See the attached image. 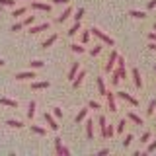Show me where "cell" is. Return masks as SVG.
I'll list each match as a JSON object with an SVG mask.
<instances>
[{
	"instance_id": "26",
	"label": "cell",
	"mask_w": 156,
	"mask_h": 156,
	"mask_svg": "<svg viewBox=\"0 0 156 156\" xmlns=\"http://www.w3.org/2000/svg\"><path fill=\"white\" fill-rule=\"evenodd\" d=\"M113 133H115V127H113V125H107V127H105V133H104V139H111V136H113Z\"/></svg>"
},
{
	"instance_id": "10",
	"label": "cell",
	"mask_w": 156,
	"mask_h": 156,
	"mask_svg": "<svg viewBox=\"0 0 156 156\" xmlns=\"http://www.w3.org/2000/svg\"><path fill=\"white\" fill-rule=\"evenodd\" d=\"M33 10H41V12H51V4H43V2H31Z\"/></svg>"
},
{
	"instance_id": "52",
	"label": "cell",
	"mask_w": 156,
	"mask_h": 156,
	"mask_svg": "<svg viewBox=\"0 0 156 156\" xmlns=\"http://www.w3.org/2000/svg\"><path fill=\"white\" fill-rule=\"evenodd\" d=\"M154 70H156V66H154Z\"/></svg>"
},
{
	"instance_id": "36",
	"label": "cell",
	"mask_w": 156,
	"mask_h": 156,
	"mask_svg": "<svg viewBox=\"0 0 156 156\" xmlns=\"http://www.w3.org/2000/svg\"><path fill=\"white\" fill-rule=\"evenodd\" d=\"M100 53H101V45H96V47H92V49H90V55H92V57L100 55Z\"/></svg>"
},
{
	"instance_id": "6",
	"label": "cell",
	"mask_w": 156,
	"mask_h": 156,
	"mask_svg": "<svg viewBox=\"0 0 156 156\" xmlns=\"http://www.w3.org/2000/svg\"><path fill=\"white\" fill-rule=\"evenodd\" d=\"M86 136H88V140H94V121L92 119L86 121Z\"/></svg>"
},
{
	"instance_id": "19",
	"label": "cell",
	"mask_w": 156,
	"mask_h": 156,
	"mask_svg": "<svg viewBox=\"0 0 156 156\" xmlns=\"http://www.w3.org/2000/svg\"><path fill=\"white\" fill-rule=\"evenodd\" d=\"M129 16H131V18H136V20H144V18H146V14H144V12H140V10H131Z\"/></svg>"
},
{
	"instance_id": "9",
	"label": "cell",
	"mask_w": 156,
	"mask_h": 156,
	"mask_svg": "<svg viewBox=\"0 0 156 156\" xmlns=\"http://www.w3.org/2000/svg\"><path fill=\"white\" fill-rule=\"evenodd\" d=\"M31 78H35V72H33V70L18 72V74H16V80H31Z\"/></svg>"
},
{
	"instance_id": "38",
	"label": "cell",
	"mask_w": 156,
	"mask_h": 156,
	"mask_svg": "<svg viewBox=\"0 0 156 156\" xmlns=\"http://www.w3.org/2000/svg\"><path fill=\"white\" fill-rule=\"evenodd\" d=\"M33 22H35V16H27L23 20V26H33Z\"/></svg>"
},
{
	"instance_id": "39",
	"label": "cell",
	"mask_w": 156,
	"mask_h": 156,
	"mask_svg": "<svg viewBox=\"0 0 156 156\" xmlns=\"http://www.w3.org/2000/svg\"><path fill=\"white\" fill-rule=\"evenodd\" d=\"M14 4H16V0H0V6H10L12 8Z\"/></svg>"
},
{
	"instance_id": "1",
	"label": "cell",
	"mask_w": 156,
	"mask_h": 156,
	"mask_svg": "<svg viewBox=\"0 0 156 156\" xmlns=\"http://www.w3.org/2000/svg\"><path fill=\"white\" fill-rule=\"evenodd\" d=\"M90 31H92V33H94V35H96L98 39H101V41H104V43H105V45H109V47H113V45H115V41H113V39H111L109 35H105V33H104V31H100V29H98V27H92V29H90Z\"/></svg>"
},
{
	"instance_id": "47",
	"label": "cell",
	"mask_w": 156,
	"mask_h": 156,
	"mask_svg": "<svg viewBox=\"0 0 156 156\" xmlns=\"http://www.w3.org/2000/svg\"><path fill=\"white\" fill-rule=\"evenodd\" d=\"M107 152H109V150H107V148H101V150H100V152H98V156H105Z\"/></svg>"
},
{
	"instance_id": "33",
	"label": "cell",
	"mask_w": 156,
	"mask_h": 156,
	"mask_svg": "<svg viewBox=\"0 0 156 156\" xmlns=\"http://www.w3.org/2000/svg\"><path fill=\"white\" fill-rule=\"evenodd\" d=\"M29 66H31V68H43V66H45V62H43V61H31V62H29Z\"/></svg>"
},
{
	"instance_id": "20",
	"label": "cell",
	"mask_w": 156,
	"mask_h": 156,
	"mask_svg": "<svg viewBox=\"0 0 156 156\" xmlns=\"http://www.w3.org/2000/svg\"><path fill=\"white\" fill-rule=\"evenodd\" d=\"M86 115H88V107H84V109H80V111H78V115H76V123H82V121H84L86 119Z\"/></svg>"
},
{
	"instance_id": "34",
	"label": "cell",
	"mask_w": 156,
	"mask_h": 156,
	"mask_svg": "<svg viewBox=\"0 0 156 156\" xmlns=\"http://www.w3.org/2000/svg\"><path fill=\"white\" fill-rule=\"evenodd\" d=\"M82 18H84V8H78L76 14H74V20H76V22H80Z\"/></svg>"
},
{
	"instance_id": "41",
	"label": "cell",
	"mask_w": 156,
	"mask_h": 156,
	"mask_svg": "<svg viewBox=\"0 0 156 156\" xmlns=\"http://www.w3.org/2000/svg\"><path fill=\"white\" fill-rule=\"evenodd\" d=\"M23 27H26V26H23V22H20V23H14V26H12V31H22Z\"/></svg>"
},
{
	"instance_id": "8",
	"label": "cell",
	"mask_w": 156,
	"mask_h": 156,
	"mask_svg": "<svg viewBox=\"0 0 156 156\" xmlns=\"http://www.w3.org/2000/svg\"><path fill=\"white\" fill-rule=\"evenodd\" d=\"M78 70H80V62H72V66H70V70H68V80H74L76 74H78Z\"/></svg>"
},
{
	"instance_id": "16",
	"label": "cell",
	"mask_w": 156,
	"mask_h": 156,
	"mask_svg": "<svg viewBox=\"0 0 156 156\" xmlns=\"http://www.w3.org/2000/svg\"><path fill=\"white\" fill-rule=\"evenodd\" d=\"M0 104L6 105V107H18V101L16 100H10V98H0Z\"/></svg>"
},
{
	"instance_id": "28",
	"label": "cell",
	"mask_w": 156,
	"mask_h": 156,
	"mask_svg": "<svg viewBox=\"0 0 156 156\" xmlns=\"http://www.w3.org/2000/svg\"><path fill=\"white\" fill-rule=\"evenodd\" d=\"M78 31H80V22H76V23H74V26H72L70 29H68V31H66V33H68V35H70V37H72V35H76V33H78Z\"/></svg>"
},
{
	"instance_id": "51",
	"label": "cell",
	"mask_w": 156,
	"mask_h": 156,
	"mask_svg": "<svg viewBox=\"0 0 156 156\" xmlns=\"http://www.w3.org/2000/svg\"><path fill=\"white\" fill-rule=\"evenodd\" d=\"M4 65H6V62H4V61H2V58H0V66H4Z\"/></svg>"
},
{
	"instance_id": "21",
	"label": "cell",
	"mask_w": 156,
	"mask_h": 156,
	"mask_svg": "<svg viewBox=\"0 0 156 156\" xmlns=\"http://www.w3.org/2000/svg\"><path fill=\"white\" fill-rule=\"evenodd\" d=\"M6 125H8V127H12V129H22V127H23L22 121H16V119H8V121H6Z\"/></svg>"
},
{
	"instance_id": "23",
	"label": "cell",
	"mask_w": 156,
	"mask_h": 156,
	"mask_svg": "<svg viewBox=\"0 0 156 156\" xmlns=\"http://www.w3.org/2000/svg\"><path fill=\"white\" fill-rule=\"evenodd\" d=\"M98 123H100V129H101V136H104V133H105V127H107V119L104 115H100L98 117Z\"/></svg>"
},
{
	"instance_id": "46",
	"label": "cell",
	"mask_w": 156,
	"mask_h": 156,
	"mask_svg": "<svg viewBox=\"0 0 156 156\" xmlns=\"http://www.w3.org/2000/svg\"><path fill=\"white\" fill-rule=\"evenodd\" d=\"M146 8H148V10H154V8H156V0H150V2H148V6H146Z\"/></svg>"
},
{
	"instance_id": "50",
	"label": "cell",
	"mask_w": 156,
	"mask_h": 156,
	"mask_svg": "<svg viewBox=\"0 0 156 156\" xmlns=\"http://www.w3.org/2000/svg\"><path fill=\"white\" fill-rule=\"evenodd\" d=\"M148 47H150V49H152V51H156V43H154V41H152V43H150V45H148Z\"/></svg>"
},
{
	"instance_id": "4",
	"label": "cell",
	"mask_w": 156,
	"mask_h": 156,
	"mask_svg": "<svg viewBox=\"0 0 156 156\" xmlns=\"http://www.w3.org/2000/svg\"><path fill=\"white\" fill-rule=\"evenodd\" d=\"M105 98H107V107H109V111H117V104H115V94L113 92H105Z\"/></svg>"
},
{
	"instance_id": "30",
	"label": "cell",
	"mask_w": 156,
	"mask_h": 156,
	"mask_svg": "<svg viewBox=\"0 0 156 156\" xmlns=\"http://www.w3.org/2000/svg\"><path fill=\"white\" fill-rule=\"evenodd\" d=\"M31 131H33V133H35V135H41V136L47 133V131L43 129V127H39V125H31Z\"/></svg>"
},
{
	"instance_id": "15",
	"label": "cell",
	"mask_w": 156,
	"mask_h": 156,
	"mask_svg": "<svg viewBox=\"0 0 156 156\" xmlns=\"http://www.w3.org/2000/svg\"><path fill=\"white\" fill-rule=\"evenodd\" d=\"M57 39H58V35H57V33H53V35H51V37H47V39H45V41H43V43H41V47H43V49H47V47H51V45H53V43H55V41H57Z\"/></svg>"
},
{
	"instance_id": "5",
	"label": "cell",
	"mask_w": 156,
	"mask_h": 156,
	"mask_svg": "<svg viewBox=\"0 0 156 156\" xmlns=\"http://www.w3.org/2000/svg\"><path fill=\"white\" fill-rule=\"evenodd\" d=\"M45 121H47V125L51 127L53 131H58V123H57L55 115H51V113H45Z\"/></svg>"
},
{
	"instance_id": "29",
	"label": "cell",
	"mask_w": 156,
	"mask_h": 156,
	"mask_svg": "<svg viewBox=\"0 0 156 156\" xmlns=\"http://www.w3.org/2000/svg\"><path fill=\"white\" fill-rule=\"evenodd\" d=\"M26 12H27V8H26V6H23V8H16V10L12 12V16H14V18H20V16H23Z\"/></svg>"
},
{
	"instance_id": "24",
	"label": "cell",
	"mask_w": 156,
	"mask_h": 156,
	"mask_svg": "<svg viewBox=\"0 0 156 156\" xmlns=\"http://www.w3.org/2000/svg\"><path fill=\"white\" fill-rule=\"evenodd\" d=\"M119 80H121V72H119V68H117V70H113V74H111V84L117 86Z\"/></svg>"
},
{
	"instance_id": "7",
	"label": "cell",
	"mask_w": 156,
	"mask_h": 156,
	"mask_svg": "<svg viewBox=\"0 0 156 156\" xmlns=\"http://www.w3.org/2000/svg\"><path fill=\"white\" fill-rule=\"evenodd\" d=\"M47 29H49V22H45V23H41V26H31V27H29V33H33V35H35V33L47 31Z\"/></svg>"
},
{
	"instance_id": "27",
	"label": "cell",
	"mask_w": 156,
	"mask_h": 156,
	"mask_svg": "<svg viewBox=\"0 0 156 156\" xmlns=\"http://www.w3.org/2000/svg\"><path fill=\"white\" fill-rule=\"evenodd\" d=\"M55 152L62 156V140L58 139V136H57V139H55Z\"/></svg>"
},
{
	"instance_id": "48",
	"label": "cell",
	"mask_w": 156,
	"mask_h": 156,
	"mask_svg": "<svg viewBox=\"0 0 156 156\" xmlns=\"http://www.w3.org/2000/svg\"><path fill=\"white\" fill-rule=\"evenodd\" d=\"M148 39H150V41H156V33H154V31L148 33Z\"/></svg>"
},
{
	"instance_id": "12",
	"label": "cell",
	"mask_w": 156,
	"mask_h": 156,
	"mask_svg": "<svg viewBox=\"0 0 156 156\" xmlns=\"http://www.w3.org/2000/svg\"><path fill=\"white\" fill-rule=\"evenodd\" d=\"M127 119L133 121L135 125H143V117H139V115L135 113V111H129V113H127Z\"/></svg>"
},
{
	"instance_id": "25",
	"label": "cell",
	"mask_w": 156,
	"mask_h": 156,
	"mask_svg": "<svg viewBox=\"0 0 156 156\" xmlns=\"http://www.w3.org/2000/svg\"><path fill=\"white\" fill-rule=\"evenodd\" d=\"M33 115H35V101H29V105H27V117L29 119H33Z\"/></svg>"
},
{
	"instance_id": "43",
	"label": "cell",
	"mask_w": 156,
	"mask_h": 156,
	"mask_svg": "<svg viewBox=\"0 0 156 156\" xmlns=\"http://www.w3.org/2000/svg\"><path fill=\"white\" fill-rule=\"evenodd\" d=\"M131 143H133V135H127V136H125V140H123V146H129Z\"/></svg>"
},
{
	"instance_id": "40",
	"label": "cell",
	"mask_w": 156,
	"mask_h": 156,
	"mask_svg": "<svg viewBox=\"0 0 156 156\" xmlns=\"http://www.w3.org/2000/svg\"><path fill=\"white\" fill-rule=\"evenodd\" d=\"M53 115H55L57 119H61V117H62V109H61V107H53Z\"/></svg>"
},
{
	"instance_id": "37",
	"label": "cell",
	"mask_w": 156,
	"mask_h": 156,
	"mask_svg": "<svg viewBox=\"0 0 156 156\" xmlns=\"http://www.w3.org/2000/svg\"><path fill=\"white\" fill-rule=\"evenodd\" d=\"M88 107H90V109H101V105L98 104V101H94V100L88 101Z\"/></svg>"
},
{
	"instance_id": "3",
	"label": "cell",
	"mask_w": 156,
	"mask_h": 156,
	"mask_svg": "<svg viewBox=\"0 0 156 156\" xmlns=\"http://www.w3.org/2000/svg\"><path fill=\"white\" fill-rule=\"evenodd\" d=\"M117 51H111V55L109 58H107V65H105V72H113V66H115V62H117Z\"/></svg>"
},
{
	"instance_id": "14",
	"label": "cell",
	"mask_w": 156,
	"mask_h": 156,
	"mask_svg": "<svg viewBox=\"0 0 156 156\" xmlns=\"http://www.w3.org/2000/svg\"><path fill=\"white\" fill-rule=\"evenodd\" d=\"M133 80H135V86H136V88H140V86H143V78H140L139 68H133Z\"/></svg>"
},
{
	"instance_id": "44",
	"label": "cell",
	"mask_w": 156,
	"mask_h": 156,
	"mask_svg": "<svg viewBox=\"0 0 156 156\" xmlns=\"http://www.w3.org/2000/svg\"><path fill=\"white\" fill-rule=\"evenodd\" d=\"M148 139H150V133L146 131V133H143V136H140V143H148Z\"/></svg>"
},
{
	"instance_id": "49",
	"label": "cell",
	"mask_w": 156,
	"mask_h": 156,
	"mask_svg": "<svg viewBox=\"0 0 156 156\" xmlns=\"http://www.w3.org/2000/svg\"><path fill=\"white\" fill-rule=\"evenodd\" d=\"M62 154H65V156H68V154H70V150H68L66 146H62Z\"/></svg>"
},
{
	"instance_id": "45",
	"label": "cell",
	"mask_w": 156,
	"mask_h": 156,
	"mask_svg": "<svg viewBox=\"0 0 156 156\" xmlns=\"http://www.w3.org/2000/svg\"><path fill=\"white\" fill-rule=\"evenodd\" d=\"M70 0H51V4H68Z\"/></svg>"
},
{
	"instance_id": "2",
	"label": "cell",
	"mask_w": 156,
	"mask_h": 156,
	"mask_svg": "<svg viewBox=\"0 0 156 156\" xmlns=\"http://www.w3.org/2000/svg\"><path fill=\"white\" fill-rule=\"evenodd\" d=\"M117 98H119V100H125V101H129V104L131 105H139V100H136V98H133V96H131V94H127V92H117V94H115Z\"/></svg>"
},
{
	"instance_id": "31",
	"label": "cell",
	"mask_w": 156,
	"mask_h": 156,
	"mask_svg": "<svg viewBox=\"0 0 156 156\" xmlns=\"http://www.w3.org/2000/svg\"><path fill=\"white\" fill-rule=\"evenodd\" d=\"M156 111V100H150V104H148V109H146V115H152Z\"/></svg>"
},
{
	"instance_id": "32",
	"label": "cell",
	"mask_w": 156,
	"mask_h": 156,
	"mask_svg": "<svg viewBox=\"0 0 156 156\" xmlns=\"http://www.w3.org/2000/svg\"><path fill=\"white\" fill-rule=\"evenodd\" d=\"M125 125H127V121H125V119H121L119 123H117V127H115V131H117V133L121 135V133H123V131H125Z\"/></svg>"
},
{
	"instance_id": "35",
	"label": "cell",
	"mask_w": 156,
	"mask_h": 156,
	"mask_svg": "<svg viewBox=\"0 0 156 156\" xmlns=\"http://www.w3.org/2000/svg\"><path fill=\"white\" fill-rule=\"evenodd\" d=\"M90 35H92V31H88V29L82 33V45H86V43L90 41Z\"/></svg>"
},
{
	"instance_id": "42",
	"label": "cell",
	"mask_w": 156,
	"mask_h": 156,
	"mask_svg": "<svg viewBox=\"0 0 156 156\" xmlns=\"http://www.w3.org/2000/svg\"><path fill=\"white\" fill-rule=\"evenodd\" d=\"M146 152H148V154H150V152H156V140H152V143L146 146Z\"/></svg>"
},
{
	"instance_id": "22",
	"label": "cell",
	"mask_w": 156,
	"mask_h": 156,
	"mask_svg": "<svg viewBox=\"0 0 156 156\" xmlns=\"http://www.w3.org/2000/svg\"><path fill=\"white\" fill-rule=\"evenodd\" d=\"M96 82H98V92H100L101 96H105V92H107V90H105V82H104V78H98Z\"/></svg>"
},
{
	"instance_id": "17",
	"label": "cell",
	"mask_w": 156,
	"mask_h": 156,
	"mask_svg": "<svg viewBox=\"0 0 156 156\" xmlns=\"http://www.w3.org/2000/svg\"><path fill=\"white\" fill-rule=\"evenodd\" d=\"M45 88H49V82H47V80L33 82V84H31V90H45Z\"/></svg>"
},
{
	"instance_id": "11",
	"label": "cell",
	"mask_w": 156,
	"mask_h": 156,
	"mask_svg": "<svg viewBox=\"0 0 156 156\" xmlns=\"http://www.w3.org/2000/svg\"><path fill=\"white\" fill-rule=\"evenodd\" d=\"M70 14H72V8H70V6H66V10H65V12H62L61 16L57 18V23H62V22H66V20L70 18Z\"/></svg>"
},
{
	"instance_id": "53",
	"label": "cell",
	"mask_w": 156,
	"mask_h": 156,
	"mask_svg": "<svg viewBox=\"0 0 156 156\" xmlns=\"http://www.w3.org/2000/svg\"><path fill=\"white\" fill-rule=\"evenodd\" d=\"M154 29H156V26H154Z\"/></svg>"
},
{
	"instance_id": "18",
	"label": "cell",
	"mask_w": 156,
	"mask_h": 156,
	"mask_svg": "<svg viewBox=\"0 0 156 156\" xmlns=\"http://www.w3.org/2000/svg\"><path fill=\"white\" fill-rule=\"evenodd\" d=\"M70 49H72L74 53H78V55L86 53V49H84V45H82V43H72V45H70Z\"/></svg>"
},
{
	"instance_id": "13",
	"label": "cell",
	"mask_w": 156,
	"mask_h": 156,
	"mask_svg": "<svg viewBox=\"0 0 156 156\" xmlns=\"http://www.w3.org/2000/svg\"><path fill=\"white\" fill-rule=\"evenodd\" d=\"M84 76H86V72L84 70H78V74H76V78L72 80V88H78L82 84V80H84Z\"/></svg>"
}]
</instances>
